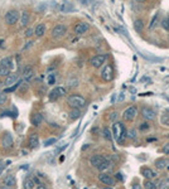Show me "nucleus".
<instances>
[{
    "mask_svg": "<svg viewBox=\"0 0 169 189\" xmlns=\"http://www.w3.org/2000/svg\"><path fill=\"white\" fill-rule=\"evenodd\" d=\"M112 130H114V137L115 140L119 143V144H124L125 139L128 137V131H126L125 126L121 122H115L112 126Z\"/></svg>",
    "mask_w": 169,
    "mask_h": 189,
    "instance_id": "f257e3e1",
    "label": "nucleus"
},
{
    "mask_svg": "<svg viewBox=\"0 0 169 189\" xmlns=\"http://www.w3.org/2000/svg\"><path fill=\"white\" fill-rule=\"evenodd\" d=\"M13 68V62L10 57H5L0 61V77H6L10 74V70Z\"/></svg>",
    "mask_w": 169,
    "mask_h": 189,
    "instance_id": "f03ea898",
    "label": "nucleus"
},
{
    "mask_svg": "<svg viewBox=\"0 0 169 189\" xmlns=\"http://www.w3.org/2000/svg\"><path fill=\"white\" fill-rule=\"evenodd\" d=\"M67 102H68V105L73 108H81L86 105V100L82 96H80V94H71L68 100H67Z\"/></svg>",
    "mask_w": 169,
    "mask_h": 189,
    "instance_id": "7ed1b4c3",
    "label": "nucleus"
},
{
    "mask_svg": "<svg viewBox=\"0 0 169 189\" xmlns=\"http://www.w3.org/2000/svg\"><path fill=\"white\" fill-rule=\"evenodd\" d=\"M19 12L18 10H15V9H12L9 10L6 14H5V22L6 24H9V25H14L16 22L19 20Z\"/></svg>",
    "mask_w": 169,
    "mask_h": 189,
    "instance_id": "20e7f679",
    "label": "nucleus"
},
{
    "mask_svg": "<svg viewBox=\"0 0 169 189\" xmlns=\"http://www.w3.org/2000/svg\"><path fill=\"white\" fill-rule=\"evenodd\" d=\"M13 144H14V140H13V136L10 132H5L3 134L2 136V146L5 149V150H9L13 148Z\"/></svg>",
    "mask_w": 169,
    "mask_h": 189,
    "instance_id": "39448f33",
    "label": "nucleus"
},
{
    "mask_svg": "<svg viewBox=\"0 0 169 189\" xmlns=\"http://www.w3.org/2000/svg\"><path fill=\"white\" fill-rule=\"evenodd\" d=\"M15 184H16V180H15L14 175L8 174V175L4 177V179H3L2 189H15Z\"/></svg>",
    "mask_w": 169,
    "mask_h": 189,
    "instance_id": "423d86ee",
    "label": "nucleus"
},
{
    "mask_svg": "<svg viewBox=\"0 0 169 189\" xmlns=\"http://www.w3.org/2000/svg\"><path fill=\"white\" fill-rule=\"evenodd\" d=\"M138 115V110L136 107H134V106H130L128 107L125 111H124V114H122V119L125 120V121H133V120Z\"/></svg>",
    "mask_w": 169,
    "mask_h": 189,
    "instance_id": "0eeeda50",
    "label": "nucleus"
},
{
    "mask_svg": "<svg viewBox=\"0 0 169 189\" xmlns=\"http://www.w3.org/2000/svg\"><path fill=\"white\" fill-rule=\"evenodd\" d=\"M101 78H102L104 81H111L114 78V70H112V67L107 64L104 67V70L101 71Z\"/></svg>",
    "mask_w": 169,
    "mask_h": 189,
    "instance_id": "6e6552de",
    "label": "nucleus"
},
{
    "mask_svg": "<svg viewBox=\"0 0 169 189\" xmlns=\"http://www.w3.org/2000/svg\"><path fill=\"white\" fill-rule=\"evenodd\" d=\"M66 32H67V27L64 24H57L52 29V37L53 38H61L66 34Z\"/></svg>",
    "mask_w": 169,
    "mask_h": 189,
    "instance_id": "1a4fd4ad",
    "label": "nucleus"
},
{
    "mask_svg": "<svg viewBox=\"0 0 169 189\" xmlns=\"http://www.w3.org/2000/svg\"><path fill=\"white\" fill-rule=\"evenodd\" d=\"M66 88L64 87H54L52 91L49 92V100H57V98H60L62 96H64L66 94Z\"/></svg>",
    "mask_w": 169,
    "mask_h": 189,
    "instance_id": "9d476101",
    "label": "nucleus"
},
{
    "mask_svg": "<svg viewBox=\"0 0 169 189\" xmlns=\"http://www.w3.org/2000/svg\"><path fill=\"white\" fill-rule=\"evenodd\" d=\"M106 54H97V56H95L94 58L90 61V63H91V66L92 67H95V68H98V67H101L104 64V62H105V59H106Z\"/></svg>",
    "mask_w": 169,
    "mask_h": 189,
    "instance_id": "9b49d317",
    "label": "nucleus"
},
{
    "mask_svg": "<svg viewBox=\"0 0 169 189\" xmlns=\"http://www.w3.org/2000/svg\"><path fill=\"white\" fill-rule=\"evenodd\" d=\"M98 179H100V182L102 183V184L109 185V187H111V185L115 184V179H114L111 175L106 174V173H101V174L98 175Z\"/></svg>",
    "mask_w": 169,
    "mask_h": 189,
    "instance_id": "f8f14e48",
    "label": "nucleus"
},
{
    "mask_svg": "<svg viewBox=\"0 0 169 189\" xmlns=\"http://www.w3.org/2000/svg\"><path fill=\"white\" fill-rule=\"evenodd\" d=\"M14 83H18V74L16 73H12L5 77V80H4L5 87H12V86H14Z\"/></svg>",
    "mask_w": 169,
    "mask_h": 189,
    "instance_id": "ddd939ff",
    "label": "nucleus"
},
{
    "mask_svg": "<svg viewBox=\"0 0 169 189\" xmlns=\"http://www.w3.org/2000/svg\"><path fill=\"white\" fill-rule=\"evenodd\" d=\"M141 115H143V117H144L145 120H154L155 119V111L153 110V108H150V107H144L141 110Z\"/></svg>",
    "mask_w": 169,
    "mask_h": 189,
    "instance_id": "4468645a",
    "label": "nucleus"
},
{
    "mask_svg": "<svg viewBox=\"0 0 169 189\" xmlns=\"http://www.w3.org/2000/svg\"><path fill=\"white\" fill-rule=\"evenodd\" d=\"M28 145L30 149H37L39 146V137L38 134H30L29 139H28Z\"/></svg>",
    "mask_w": 169,
    "mask_h": 189,
    "instance_id": "2eb2a0df",
    "label": "nucleus"
},
{
    "mask_svg": "<svg viewBox=\"0 0 169 189\" xmlns=\"http://www.w3.org/2000/svg\"><path fill=\"white\" fill-rule=\"evenodd\" d=\"M106 160V158L105 156H102V155H94V156H91V159H90V163H91V165L92 167H95V168H98L102 163Z\"/></svg>",
    "mask_w": 169,
    "mask_h": 189,
    "instance_id": "dca6fc26",
    "label": "nucleus"
},
{
    "mask_svg": "<svg viewBox=\"0 0 169 189\" xmlns=\"http://www.w3.org/2000/svg\"><path fill=\"white\" fill-rule=\"evenodd\" d=\"M90 28V25L87 23H78L77 25H76L74 28V33L77 34V36H81V34H84Z\"/></svg>",
    "mask_w": 169,
    "mask_h": 189,
    "instance_id": "f3484780",
    "label": "nucleus"
},
{
    "mask_svg": "<svg viewBox=\"0 0 169 189\" xmlns=\"http://www.w3.org/2000/svg\"><path fill=\"white\" fill-rule=\"evenodd\" d=\"M33 76H34V71H33V68L29 67V66H27L23 70V78L25 81H29V80L33 78Z\"/></svg>",
    "mask_w": 169,
    "mask_h": 189,
    "instance_id": "a211bd4d",
    "label": "nucleus"
},
{
    "mask_svg": "<svg viewBox=\"0 0 169 189\" xmlns=\"http://www.w3.org/2000/svg\"><path fill=\"white\" fill-rule=\"evenodd\" d=\"M141 174L144 175L147 179H154L158 174L155 173V171L153 169H150V168H143L141 169Z\"/></svg>",
    "mask_w": 169,
    "mask_h": 189,
    "instance_id": "6ab92c4d",
    "label": "nucleus"
},
{
    "mask_svg": "<svg viewBox=\"0 0 169 189\" xmlns=\"http://www.w3.org/2000/svg\"><path fill=\"white\" fill-rule=\"evenodd\" d=\"M167 165H168V160L165 158H159V159L155 160V168L159 169V170L167 168Z\"/></svg>",
    "mask_w": 169,
    "mask_h": 189,
    "instance_id": "aec40b11",
    "label": "nucleus"
},
{
    "mask_svg": "<svg viewBox=\"0 0 169 189\" xmlns=\"http://www.w3.org/2000/svg\"><path fill=\"white\" fill-rule=\"evenodd\" d=\"M42 121H43V115H42L40 112L34 114V116H33V119H32V124L34 126H39L42 124Z\"/></svg>",
    "mask_w": 169,
    "mask_h": 189,
    "instance_id": "412c9836",
    "label": "nucleus"
},
{
    "mask_svg": "<svg viewBox=\"0 0 169 189\" xmlns=\"http://www.w3.org/2000/svg\"><path fill=\"white\" fill-rule=\"evenodd\" d=\"M44 33H46V25L42 24V23L38 24L37 27H36V29H34V34H36L37 37H42Z\"/></svg>",
    "mask_w": 169,
    "mask_h": 189,
    "instance_id": "4be33fe9",
    "label": "nucleus"
},
{
    "mask_svg": "<svg viewBox=\"0 0 169 189\" xmlns=\"http://www.w3.org/2000/svg\"><path fill=\"white\" fill-rule=\"evenodd\" d=\"M20 23H22V27H27V25H28V23H29V13L28 12H23L22 13Z\"/></svg>",
    "mask_w": 169,
    "mask_h": 189,
    "instance_id": "5701e85b",
    "label": "nucleus"
},
{
    "mask_svg": "<svg viewBox=\"0 0 169 189\" xmlns=\"http://www.w3.org/2000/svg\"><path fill=\"white\" fill-rule=\"evenodd\" d=\"M110 168H111V161L106 159V160H105V161H104L102 164H101V165H100L97 169L101 171V173H105V171H106V170H109Z\"/></svg>",
    "mask_w": 169,
    "mask_h": 189,
    "instance_id": "b1692460",
    "label": "nucleus"
},
{
    "mask_svg": "<svg viewBox=\"0 0 169 189\" xmlns=\"http://www.w3.org/2000/svg\"><path fill=\"white\" fill-rule=\"evenodd\" d=\"M80 116H81L80 108H73L71 112H70V119L71 120H77V119H80Z\"/></svg>",
    "mask_w": 169,
    "mask_h": 189,
    "instance_id": "393cba45",
    "label": "nucleus"
},
{
    "mask_svg": "<svg viewBox=\"0 0 169 189\" xmlns=\"http://www.w3.org/2000/svg\"><path fill=\"white\" fill-rule=\"evenodd\" d=\"M134 27H135V30L139 32V33H141V32H143V27H144V25H143V20H140V19L135 20Z\"/></svg>",
    "mask_w": 169,
    "mask_h": 189,
    "instance_id": "a878e982",
    "label": "nucleus"
},
{
    "mask_svg": "<svg viewBox=\"0 0 169 189\" xmlns=\"http://www.w3.org/2000/svg\"><path fill=\"white\" fill-rule=\"evenodd\" d=\"M34 180H32V179H27V180H25V182H24V189H33V188H34Z\"/></svg>",
    "mask_w": 169,
    "mask_h": 189,
    "instance_id": "bb28decb",
    "label": "nucleus"
},
{
    "mask_svg": "<svg viewBox=\"0 0 169 189\" xmlns=\"http://www.w3.org/2000/svg\"><path fill=\"white\" fill-rule=\"evenodd\" d=\"M160 122H162L164 126H168L169 127V114H164L160 117Z\"/></svg>",
    "mask_w": 169,
    "mask_h": 189,
    "instance_id": "cd10ccee",
    "label": "nucleus"
},
{
    "mask_svg": "<svg viewBox=\"0 0 169 189\" xmlns=\"http://www.w3.org/2000/svg\"><path fill=\"white\" fill-rule=\"evenodd\" d=\"M144 188H145V189H155L157 185H155L153 182H150V179H148L147 182L144 183Z\"/></svg>",
    "mask_w": 169,
    "mask_h": 189,
    "instance_id": "c85d7f7f",
    "label": "nucleus"
},
{
    "mask_svg": "<svg viewBox=\"0 0 169 189\" xmlns=\"http://www.w3.org/2000/svg\"><path fill=\"white\" fill-rule=\"evenodd\" d=\"M56 143H57V139L56 137H52V139H48L44 141V146H50V145H53Z\"/></svg>",
    "mask_w": 169,
    "mask_h": 189,
    "instance_id": "c756f323",
    "label": "nucleus"
},
{
    "mask_svg": "<svg viewBox=\"0 0 169 189\" xmlns=\"http://www.w3.org/2000/svg\"><path fill=\"white\" fill-rule=\"evenodd\" d=\"M56 74L54 73H52V74H49L48 76V84H54L56 83Z\"/></svg>",
    "mask_w": 169,
    "mask_h": 189,
    "instance_id": "7c9ffc66",
    "label": "nucleus"
},
{
    "mask_svg": "<svg viewBox=\"0 0 169 189\" xmlns=\"http://www.w3.org/2000/svg\"><path fill=\"white\" fill-rule=\"evenodd\" d=\"M6 100H8V97H6L5 92H0V105H4Z\"/></svg>",
    "mask_w": 169,
    "mask_h": 189,
    "instance_id": "2f4dec72",
    "label": "nucleus"
},
{
    "mask_svg": "<svg viewBox=\"0 0 169 189\" xmlns=\"http://www.w3.org/2000/svg\"><path fill=\"white\" fill-rule=\"evenodd\" d=\"M104 137H105V139H107V140H111V132H110V130L107 127L104 129Z\"/></svg>",
    "mask_w": 169,
    "mask_h": 189,
    "instance_id": "473e14b6",
    "label": "nucleus"
},
{
    "mask_svg": "<svg viewBox=\"0 0 169 189\" xmlns=\"http://www.w3.org/2000/svg\"><path fill=\"white\" fill-rule=\"evenodd\" d=\"M162 27H163V29L169 30V18L163 19V22H162Z\"/></svg>",
    "mask_w": 169,
    "mask_h": 189,
    "instance_id": "72a5a7b5",
    "label": "nucleus"
},
{
    "mask_svg": "<svg viewBox=\"0 0 169 189\" xmlns=\"http://www.w3.org/2000/svg\"><path fill=\"white\" fill-rule=\"evenodd\" d=\"M157 20H158V14H155V15L153 16V19H151V22H150V25H149V28H150V29H153V28L155 27Z\"/></svg>",
    "mask_w": 169,
    "mask_h": 189,
    "instance_id": "f704fd0d",
    "label": "nucleus"
},
{
    "mask_svg": "<svg viewBox=\"0 0 169 189\" xmlns=\"http://www.w3.org/2000/svg\"><path fill=\"white\" fill-rule=\"evenodd\" d=\"M18 86H19V83H15L14 86H12V87H8V88L5 90V93H6V92H13V91H15L16 88H18Z\"/></svg>",
    "mask_w": 169,
    "mask_h": 189,
    "instance_id": "c9c22d12",
    "label": "nucleus"
},
{
    "mask_svg": "<svg viewBox=\"0 0 169 189\" xmlns=\"http://www.w3.org/2000/svg\"><path fill=\"white\" fill-rule=\"evenodd\" d=\"M128 135H129L130 139H135V137H136V131H135V130H130L128 132Z\"/></svg>",
    "mask_w": 169,
    "mask_h": 189,
    "instance_id": "e433bc0d",
    "label": "nucleus"
},
{
    "mask_svg": "<svg viewBox=\"0 0 169 189\" xmlns=\"http://www.w3.org/2000/svg\"><path fill=\"white\" fill-rule=\"evenodd\" d=\"M148 129H149V124L148 122H143L140 125V130H148Z\"/></svg>",
    "mask_w": 169,
    "mask_h": 189,
    "instance_id": "4c0bfd02",
    "label": "nucleus"
},
{
    "mask_svg": "<svg viewBox=\"0 0 169 189\" xmlns=\"http://www.w3.org/2000/svg\"><path fill=\"white\" fill-rule=\"evenodd\" d=\"M116 119H117V112H111V114H110V120H111V121H115Z\"/></svg>",
    "mask_w": 169,
    "mask_h": 189,
    "instance_id": "58836bf2",
    "label": "nucleus"
},
{
    "mask_svg": "<svg viewBox=\"0 0 169 189\" xmlns=\"http://www.w3.org/2000/svg\"><path fill=\"white\" fill-rule=\"evenodd\" d=\"M163 153L164 154H169V143H167L163 146Z\"/></svg>",
    "mask_w": 169,
    "mask_h": 189,
    "instance_id": "ea45409f",
    "label": "nucleus"
},
{
    "mask_svg": "<svg viewBox=\"0 0 169 189\" xmlns=\"http://www.w3.org/2000/svg\"><path fill=\"white\" fill-rule=\"evenodd\" d=\"M4 168H5V163H4L3 160H0V175H2V173H3Z\"/></svg>",
    "mask_w": 169,
    "mask_h": 189,
    "instance_id": "a19ab883",
    "label": "nucleus"
},
{
    "mask_svg": "<svg viewBox=\"0 0 169 189\" xmlns=\"http://www.w3.org/2000/svg\"><path fill=\"white\" fill-rule=\"evenodd\" d=\"M116 179H119V180H121V182H122V180H124L122 174L121 173H116Z\"/></svg>",
    "mask_w": 169,
    "mask_h": 189,
    "instance_id": "79ce46f5",
    "label": "nucleus"
},
{
    "mask_svg": "<svg viewBox=\"0 0 169 189\" xmlns=\"http://www.w3.org/2000/svg\"><path fill=\"white\" fill-rule=\"evenodd\" d=\"M33 29H29V30H27V33H25V37H32L33 36Z\"/></svg>",
    "mask_w": 169,
    "mask_h": 189,
    "instance_id": "37998d69",
    "label": "nucleus"
},
{
    "mask_svg": "<svg viewBox=\"0 0 169 189\" xmlns=\"http://www.w3.org/2000/svg\"><path fill=\"white\" fill-rule=\"evenodd\" d=\"M37 189H47V187H46V185H43V184H39V185L37 187Z\"/></svg>",
    "mask_w": 169,
    "mask_h": 189,
    "instance_id": "c03bdc74",
    "label": "nucleus"
},
{
    "mask_svg": "<svg viewBox=\"0 0 169 189\" xmlns=\"http://www.w3.org/2000/svg\"><path fill=\"white\" fill-rule=\"evenodd\" d=\"M133 189H140V185H139L138 183H136V184H134V185H133Z\"/></svg>",
    "mask_w": 169,
    "mask_h": 189,
    "instance_id": "a18cd8bd",
    "label": "nucleus"
},
{
    "mask_svg": "<svg viewBox=\"0 0 169 189\" xmlns=\"http://www.w3.org/2000/svg\"><path fill=\"white\" fill-rule=\"evenodd\" d=\"M90 2H91V0H82V3H83L84 5H88V4H90Z\"/></svg>",
    "mask_w": 169,
    "mask_h": 189,
    "instance_id": "49530a36",
    "label": "nucleus"
},
{
    "mask_svg": "<svg viewBox=\"0 0 169 189\" xmlns=\"http://www.w3.org/2000/svg\"><path fill=\"white\" fill-rule=\"evenodd\" d=\"M124 97H125V96H124V93H120V97H119V101H122V100H124Z\"/></svg>",
    "mask_w": 169,
    "mask_h": 189,
    "instance_id": "de8ad7c7",
    "label": "nucleus"
},
{
    "mask_svg": "<svg viewBox=\"0 0 169 189\" xmlns=\"http://www.w3.org/2000/svg\"><path fill=\"white\" fill-rule=\"evenodd\" d=\"M105 189H114L112 187H105Z\"/></svg>",
    "mask_w": 169,
    "mask_h": 189,
    "instance_id": "09e8293b",
    "label": "nucleus"
},
{
    "mask_svg": "<svg viewBox=\"0 0 169 189\" xmlns=\"http://www.w3.org/2000/svg\"><path fill=\"white\" fill-rule=\"evenodd\" d=\"M138 2H145V0H138Z\"/></svg>",
    "mask_w": 169,
    "mask_h": 189,
    "instance_id": "8fccbe9b",
    "label": "nucleus"
}]
</instances>
